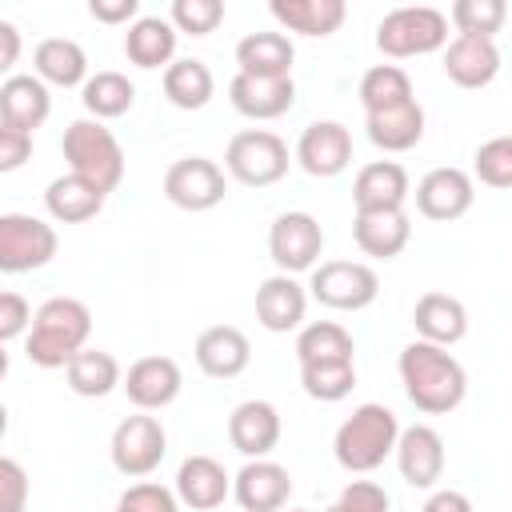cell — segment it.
<instances>
[{
	"label": "cell",
	"instance_id": "obj_1",
	"mask_svg": "<svg viewBox=\"0 0 512 512\" xmlns=\"http://www.w3.org/2000/svg\"><path fill=\"white\" fill-rule=\"evenodd\" d=\"M396 368H400V380H404L408 400L420 412H428V416H444V412L460 408V400L468 392L464 364L448 348H440V344H428V340L404 344Z\"/></svg>",
	"mask_w": 512,
	"mask_h": 512
},
{
	"label": "cell",
	"instance_id": "obj_2",
	"mask_svg": "<svg viewBox=\"0 0 512 512\" xmlns=\"http://www.w3.org/2000/svg\"><path fill=\"white\" fill-rule=\"evenodd\" d=\"M92 336V312L84 300L52 296L32 312V324L24 332V352L36 368H68L76 352H84Z\"/></svg>",
	"mask_w": 512,
	"mask_h": 512
},
{
	"label": "cell",
	"instance_id": "obj_3",
	"mask_svg": "<svg viewBox=\"0 0 512 512\" xmlns=\"http://www.w3.org/2000/svg\"><path fill=\"white\" fill-rule=\"evenodd\" d=\"M396 436H400V420H396L392 408H384V404H360L336 428V440H332L336 464L344 472H372V468H380L392 456Z\"/></svg>",
	"mask_w": 512,
	"mask_h": 512
},
{
	"label": "cell",
	"instance_id": "obj_4",
	"mask_svg": "<svg viewBox=\"0 0 512 512\" xmlns=\"http://www.w3.org/2000/svg\"><path fill=\"white\" fill-rule=\"evenodd\" d=\"M64 160H68V172L88 180L92 188H100L104 196L124 180V148L120 140L112 136V128H104L100 120H72L64 128Z\"/></svg>",
	"mask_w": 512,
	"mask_h": 512
},
{
	"label": "cell",
	"instance_id": "obj_5",
	"mask_svg": "<svg viewBox=\"0 0 512 512\" xmlns=\"http://www.w3.org/2000/svg\"><path fill=\"white\" fill-rule=\"evenodd\" d=\"M444 44H448V16L440 8H428V4L392 8L376 24V48L384 56H392V60L428 56V52H436Z\"/></svg>",
	"mask_w": 512,
	"mask_h": 512
},
{
	"label": "cell",
	"instance_id": "obj_6",
	"mask_svg": "<svg viewBox=\"0 0 512 512\" xmlns=\"http://www.w3.org/2000/svg\"><path fill=\"white\" fill-rule=\"evenodd\" d=\"M224 172L244 188H268L288 176V144L268 128H244L224 148Z\"/></svg>",
	"mask_w": 512,
	"mask_h": 512
},
{
	"label": "cell",
	"instance_id": "obj_7",
	"mask_svg": "<svg viewBox=\"0 0 512 512\" xmlns=\"http://www.w3.org/2000/svg\"><path fill=\"white\" fill-rule=\"evenodd\" d=\"M60 248V236L48 220L28 212H4L0 216V272L20 276L44 268Z\"/></svg>",
	"mask_w": 512,
	"mask_h": 512
},
{
	"label": "cell",
	"instance_id": "obj_8",
	"mask_svg": "<svg viewBox=\"0 0 512 512\" xmlns=\"http://www.w3.org/2000/svg\"><path fill=\"white\" fill-rule=\"evenodd\" d=\"M312 300L336 312H360L380 296V276L360 260H324L312 268L308 280Z\"/></svg>",
	"mask_w": 512,
	"mask_h": 512
},
{
	"label": "cell",
	"instance_id": "obj_9",
	"mask_svg": "<svg viewBox=\"0 0 512 512\" xmlns=\"http://www.w3.org/2000/svg\"><path fill=\"white\" fill-rule=\"evenodd\" d=\"M108 452H112V468L120 476L140 480V476H152L160 468V460L168 452V432H164V424L156 416H144V412L140 416H124L116 424V432H112Z\"/></svg>",
	"mask_w": 512,
	"mask_h": 512
},
{
	"label": "cell",
	"instance_id": "obj_10",
	"mask_svg": "<svg viewBox=\"0 0 512 512\" xmlns=\"http://www.w3.org/2000/svg\"><path fill=\"white\" fill-rule=\"evenodd\" d=\"M324 252V228L312 212H280L268 228V256L284 276L312 272Z\"/></svg>",
	"mask_w": 512,
	"mask_h": 512
},
{
	"label": "cell",
	"instance_id": "obj_11",
	"mask_svg": "<svg viewBox=\"0 0 512 512\" xmlns=\"http://www.w3.org/2000/svg\"><path fill=\"white\" fill-rule=\"evenodd\" d=\"M224 192H228V176L208 156H184L164 172V196L184 212H208L224 200Z\"/></svg>",
	"mask_w": 512,
	"mask_h": 512
},
{
	"label": "cell",
	"instance_id": "obj_12",
	"mask_svg": "<svg viewBox=\"0 0 512 512\" xmlns=\"http://www.w3.org/2000/svg\"><path fill=\"white\" fill-rule=\"evenodd\" d=\"M296 164L308 176H340L352 164V132L340 120H312L296 140Z\"/></svg>",
	"mask_w": 512,
	"mask_h": 512
},
{
	"label": "cell",
	"instance_id": "obj_13",
	"mask_svg": "<svg viewBox=\"0 0 512 512\" xmlns=\"http://www.w3.org/2000/svg\"><path fill=\"white\" fill-rule=\"evenodd\" d=\"M476 200V188H472V176L464 168H432L420 176L416 184V208L424 220H436V224H448V220H460Z\"/></svg>",
	"mask_w": 512,
	"mask_h": 512
},
{
	"label": "cell",
	"instance_id": "obj_14",
	"mask_svg": "<svg viewBox=\"0 0 512 512\" xmlns=\"http://www.w3.org/2000/svg\"><path fill=\"white\" fill-rule=\"evenodd\" d=\"M120 388L128 392V400L140 412H160V408H168L180 396L184 376H180V364L172 356H140L120 376Z\"/></svg>",
	"mask_w": 512,
	"mask_h": 512
},
{
	"label": "cell",
	"instance_id": "obj_15",
	"mask_svg": "<svg viewBox=\"0 0 512 512\" xmlns=\"http://www.w3.org/2000/svg\"><path fill=\"white\" fill-rule=\"evenodd\" d=\"M392 456H396V468H400L404 484H412V488H432L444 476V440L432 424L400 428Z\"/></svg>",
	"mask_w": 512,
	"mask_h": 512
},
{
	"label": "cell",
	"instance_id": "obj_16",
	"mask_svg": "<svg viewBox=\"0 0 512 512\" xmlns=\"http://www.w3.org/2000/svg\"><path fill=\"white\" fill-rule=\"evenodd\" d=\"M232 496L244 512H280L292 496V476L284 464L276 460H248L236 480H232Z\"/></svg>",
	"mask_w": 512,
	"mask_h": 512
},
{
	"label": "cell",
	"instance_id": "obj_17",
	"mask_svg": "<svg viewBox=\"0 0 512 512\" xmlns=\"http://www.w3.org/2000/svg\"><path fill=\"white\" fill-rule=\"evenodd\" d=\"M192 356H196V364H200L204 376H212V380H232V376H240V372L248 368L252 344H248V336H244L240 328H232V324H212V328H204V332L196 336Z\"/></svg>",
	"mask_w": 512,
	"mask_h": 512
},
{
	"label": "cell",
	"instance_id": "obj_18",
	"mask_svg": "<svg viewBox=\"0 0 512 512\" xmlns=\"http://www.w3.org/2000/svg\"><path fill=\"white\" fill-rule=\"evenodd\" d=\"M228 440L240 456L264 460L280 444V412L268 400H244L228 416Z\"/></svg>",
	"mask_w": 512,
	"mask_h": 512
},
{
	"label": "cell",
	"instance_id": "obj_19",
	"mask_svg": "<svg viewBox=\"0 0 512 512\" xmlns=\"http://www.w3.org/2000/svg\"><path fill=\"white\" fill-rule=\"evenodd\" d=\"M228 100L248 120H276V116H284L296 104V84H292V76L264 80V76L236 72L232 84H228Z\"/></svg>",
	"mask_w": 512,
	"mask_h": 512
},
{
	"label": "cell",
	"instance_id": "obj_20",
	"mask_svg": "<svg viewBox=\"0 0 512 512\" xmlns=\"http://www.w3.org/2000/svg\"><path fill=\"white\" fill-rule=\"evenodd\" d=\"M232 492V476L224 472L220 460L212 456H188L180 468H176V500L188 504L192 512H212L228 500Z\"/></svg>",
	"mask_w": 512,
	"mask_h": 512
},
{
	"label": "cell",
	"instance_id": "obj_21",
	"mask_svg": "<svg viewBox=\"0 0 512 512\" xmlns=\"http://www.w3.org/2000/svg\"><path fill=\"white\" fill-rule=\"evenodd\" d=\"M408 200V172L396 160H372L352 180V204L356 212H392Z\"/></svg>",
	"mask_w": 512,
	"mask_h": 512
},
{
	"label": "cell",
	"instance_id": "obj_22",
	"mask_svg": "<svg viewBox=\"0 0 512 512\" xmlns=\"http://www.w3.org/2000/svg\"><path fill=\"white\" fill-rule=\"evenodd\" d=\"M500 72V48L484 36H456L444 48V76L460 88H484Z\"/></svg>",
	"mask_w": 512,
	"mask_h": 512
},
{
	"label": "cell",
	"instance_id": "obj_23",
	"mask_svg": "<svg viewBox=\"0 0 512 512\" xmlns=\"http://www.w3.org/2000/svg\"><path fill=\"white\" fill-rule=\"evenodd\" d=\"M352 240L364 256L372 260H392L408 248L412 240V220L404 208H392V212H356L352 220Z\"/></svg>",
	"mask_w": 512,
	"mask_h": 512
},
{
	"label": "cell",
	"instance_id": "obj_24",
	"mask_svg": "<svg viewBox=\"0 0 512 512\" xmlns=\"http://www.w3.org/2000/svg\"><path fill=\"white\" fill-rule=\"evenodd\" d=\"M304 308H308V292L296 276H268L260 288H256V320L268 328V332H292L304 324Z\"/></svg>",
	"mask_w": 512,
	"mask_h": 512
},
{
	"label": "cell",
	"instance_id": "obj_25",
	"mask_svg": "<svg viewBox=\"0 0 512 512\" xmlns=\"http://www.w3.org/2000/svg\"><path fill=\"white\" fill-rule=\"evenodd\" d=\"M52 112V96H48V84H40L36 76H8L0 84V120L20 128V132H36Z\"/></svg>",
	"mask_w": 512,
	"mask_h": 512
},
{
	"label": "cell",
	"instance_id": "obj_26",
	"mask_svg": "<svg viewBox=\"0 0 512 512\" xmlns=\"http://www.w3.org/2000/svg\"><path fill=\"white\" fill-rule=\"evenodd\" d=\"M412 324L420 332V340L428 344H440V348H452L456 340H464L468 332V312L456 296L448 292H424L412 308Z\"/></svg>",
	"mask_w": 512,
	"mask_h": 512
},
{
	"label": "cell",
	"instance_id": "obj_27",
	"mask_svg": "<svg viewBox=\"0 0 512 512\" xmlns=\"http://www.w3.org/2000/svg\"><path fill=\"white\" fill-rule=\"evenodd\" d=\"M292 60H296V48L284 32H248L236 44V64L244 76L280 80V76H292Z\"/></svg>",
	"mask_w": 512,
	"mask_h": 512
},
{
	"label": "cell",
	"instance_id": "obj_28",
	"mask_svg": "<svg viewBox=\"0 0 512 512\" xmlns=\"http://www.w3.org/2000/svg\"><path fill=\"white\" fill-rule=\"evenodd\" d=\"M364 128H368V140H372L376 148H384V152H408V148H416L420 136H424V108H420L416 96H412V100H404V104H396V108L368 112Z\"/></svg>",
	"mask_w": 512,
	"mask_h": 512
},
{
	"label": "cell",
	"instance_id": "obj_29",
	"mask_svg": "<svg viewBox=\"0 0 512 512\" xmlns=\"http://www.w3.org/2000/svg\"><path fill=\"white\" fill-rule=\"evenodd\" d=\"M32 64H36V80L40 84H56V88H76L88 80V56L76 40L68 36H48L36 44L32 52Z\"/></svg>",
	"mask_w": 512,
	"mask_h": 512
},
{
	"label": "cell",
	"instance_id": "obj_30",
	"mask_svg": "<svg viewBox=\"0 0 512 512\" xmlns=\"http://www.w3.org/2000/svg\"><path fill=\"white\" fill-rule=\"evenodd\" d=\"M124 52L136 68H168L176 56V28L164 16H136L124 32Z\"/></svg>",
	"mask_w": 512,
	"mask_h": 512
},
{
	"label": "cell",
	"instance_id": "obj_31",
	"mask_svg": "<svg viewBox=\"0 0 512 512\" xmlns=\"http://www.w3.org/2000/svg\"><path fill=\"white\" fill-rule=\"evenodd\" d=\"M268 12L300 36H332L348 16L344 0H272Z\"/></svg>",
	"mask_w": 512,
	"mask_h": 512
},
{
	"label": "cell",
	"instance_id": "obj_32",
	"mask_svg": "<svg viewBox=\"0 0 512 512\" xmlns=\"http://www.w3.org/2000/svg\"><path fill=\"white\" fill-rule=\"evenodd\" d=\"M44 208L56 224H84L104 208V192L68 172V176H56L44 188Z\"/></svg>",
	"mask_w": 512,
	"mask_h": 512
},
{
	"label": "cell",
	"instance_id": "obj_33",
	"mask_svg": "<svg viewBox=\"0 0 512 512\" xmlns=\"http://www.w3.org/2000/svg\"><path fill=\"white\" fill-rule=\"evenodd\" d=\"M212 92H216V80H212V68L204 60L184 56V60H172L164 68V96L176 108L196 112V108H204L212 100Z\"/></svg>",
	"mask_w": 512,
	"mask_h": 512
},
{
	"label": "cell",
	"instance_id": "obj_34",
	"mask_svg": "<svg viewBox=\"0 0 512 512\" xmlns=\"http://www.w3.org/2000/svg\"><path fill=\"white\" fill-rule=\"evenodd\" d=\"M68 376V388L76 396H88V400H100L108 396L112 388H120V360L112 352H100V348H84L68 360L64 368Z\"/></svg>",
	"mask_w": 512,
	"mask_h": 512
},
{
	"label": "cell",
	"instance_id": "obj_35",
	"mask_svg": "<svg viewBox=\"0 0 512 512\" xmlns=\"http://www.w3.org/2000/svg\"><path fill=\"white\" fill-rule=\"evenodd\" d=\"M80 100H84V108L92 112V120H116V116H124L132 104H136V84L124 76V72H112V68H104V72H96V76H88L84 84H80Z\"/></svg>",
	"mask_w": 512,
	"mask_h": 512
},
{
	"label": "cell",
	"instance_id": "obj_36",
	"mask_svg": "<svg viewBox=\"0 0 512 512\" xmlns=\"http://www.w3.org/2000/svg\"><path fill=\"white\" fill-rule=\"evenodd\" d=\"M356 344L348 336V328H340L336 320H312L300 328L296 336V360L300 364H320V360H352Z\"/></svg>",
	"mask_w": 512,
	"mask_h": 512
},
{
	"label": "cell",
	"instance_id": "obj_37",
	"mask_svg": "<svg viewBox=\"0 0 512 512\" xmlns=\"http://www.w3.org/2000/svg\"><path fill=\"white\" fill-rule=\"evenodd\" d=\"M412 100V80L400 64H372L360 76V104L364 112H380V108H396Z\"/></svg>",
	"mask_w": 512,
	"mask_h": 512
},
{
	"label": "cell",
	"instance_id": "obj_38",
	"mask_svg": "<svg viewBox=\"0 0 512 512\" xmlns=\"http://www.w3.org/2000/svg\"><path fill=\"white\" fill-rule=\"evenodd\" d=\"M300 384L312 400L336 404L356 388V360H320V364H300Z\"/></svg>",
	"mask_w": 512,
	"mask_h": 512
},
{
	"label": "cell",
	"instance_id": "obj_39",
	"mask_svg": "<svg viewBox=\"0 0 512 512\" xmlns=\"http://www.w3.org/2000/svg\"><path fill=\"white\" fill-rule=\"evenodd\" d=\"M504 16H508L504 0H456L448 12V20L460 28V36H484V40H492L500 32Z\"/></svg>",
	"mask_w": 512,
	"mask_h": 512
},
{
	"label": "cell",
	"instance_id": "obj_40",
	"mask_svg": "<svg viewBox=\"0 0 512 512\" xmlns=\"http://www.w3.org/2000/svg\"><path fill=\"white\" fill-rule=\"evenodd\" d=\"M220 20H224L220 0H172V12H168V24L188 36H208L216 32Z\"/></svg>",
	"mask_w": 512,
	"mask_h": 512
},
{
	"label": "cell",
	"instance_id": "obj_41",
	"mask_svg": "<svg viewBox=\"0 0 512 512\" xmlns=\"http://www.w3.org/2000/svg\"><path fill=\"white\" fill-rule=\"evenodd\" d=\"M476 176L488 188H512V136H492L476 148Z\"/></svg>",
	"mask_w": 512,
	"mask_h": 512
},
{
	"label": "cell",
	"instance_id": "obj_42",
	"mask_svg": "<svg viewBox=\"0 0 512 512\" xmlns=\"http://www.w3.org/2000/svg\"><path fill=\"white\" fill-rule=\"evenodd\" d=\"M176 504L180 500H176L172 488H164L156 480H140V484H132V488L120 492L116 512H176Z\"/></svg>",
	"mask_w": 512,
	"mask_h": 512
},
{
	"label": "cell",
	"instance_id": "obj_43",
	"mask_svg": "<svg viewBox=\"0 0 512 512\" xmlns=\"http://www.w3.org/2000/svg\"><path fill=\"white\" fill-rule=\"evenodd\" d=\"M328 512H388V492L376 480H352Z\"/></svg>",
	"mask_w": 512,
	"mask_h": 512
},
{
	"label": "cell",
	"instance_id": "obj_44",
	"mask_svg": "<svg viewBox=\"0 0 512 512\" xmlns=\"http://www.w3.org/2000/svg\"><path fill=\"white\" fill-rule=\"evenodd\" d=\"M24 508H28V472L12 456H0V512H24Z\"/></svg>",
	"mask_w": 512,
	"mask_h": 512
},
{
	"label": "cell",
	"instance_id": "obj_45",
	"mask_svg": "<svg viewBox=\"0 0 512 512\" xmlns=\"http://www.w3.org/2000/svg\"><path fill=\"white\" fill-rule=\"evenodd\" d=\"M32 324V308L20 292H0V344L24 336Z\"/></svg>",
	"mask_w": 512,
	"mask_h": 512
},
{
	"label": "cell",
	"instance_id": "obj_46",
	"mask_svg": "<svg viewBox=\"0 0 512 512\" xmlns=\"http://www.w3.org/2000/svg\"><path fill=\"white\" fill-rule=\"evenodd\" d=\"M28 156H32V136L0 120V172H16V168H24Z\"/></svg>",
	"mask_w": 512,
	"mask_h": 512
},
{
	"label": "cell",
	"instance_id": "obj_47",
	"mask_svg": "<svg viewBox=\"0 0 512 512\" xmlns=\"http://www.w3.org/2000/svg\"><path fill=\"white\" fill-rule=\"evenodd\" d=\"M88 12L100 24H128V20H136L140 0H88Z\"/></svg>",
	"mask_w": 512,
	"mask_h": 512
},
{
	"label": "cell",
	"instance_id": "obj_48",
	"mask_svg": "<svg viewBox=\"0 0 512 512\" xmlns=\"http://www.w3.org/2000/svg\"><path fill=\"white\" fill-rule=\"evenodd\" d=\"M20 52H24L20 28L12 20H0V72H12V64L20 60Z\"/></svg>",
	"mask_w": 512,
	"mask_h": 512
},
{
	"label": "cell",
	"instance_id": "obj_49",
	"mask_svg": "<svg viewBox=\"0 0 512 512\" xmlns=\"http://www.w3.org/2000/svg\"><path fill=\"white\" fill-rule=\"evenodd\" d=\"M424 512H472V500L464 492H456V488H440V492L428 496Z\"/></svg>",
	"mask_w": 512,
	"mask_h": 512
},
{
	"label": "cell",
	"instance_id": "obj_50",
	"mask_svg": "<svg viewBox=\"0 0 512 512\" xmlns=\"http://www.w3.org/2000/svg\"><path fill=\"white\" fill-rule=\"evenodd\" d=\"M4 436H8V408L0 404V440H4Z\"/></svg>",
	"mask_w": 512,
	"mask_h": 512
},
{
	"label": "cell",
	"instance_id": "obj_51",
	"mask_svg": "<svg viewBox=\"0 0 512 512\" xmlns=\"http://www.w3.org/2000/svg\"><path fill=\"white\" fill-rule=\"evenodd\" d=\"M8 376V352H4V344H0V380Z\"/></svg>",
	"mask_w": 512,
	"mask_h": 512
},
{
	"label": "cell",
	"instance_id": "obj_52",
	"mask_svg": "<svg viewBox=\"0 0 512 512\" xmlns=\"http://www.w3.org/2000/svg\"><path fill=\"white\" fill-rule=\"evenodd\" d=\"M296 512H312V508H296Z\"/></svg>",
	"mask_w": 512,
	"mask_h": 512
}]
</instances>
